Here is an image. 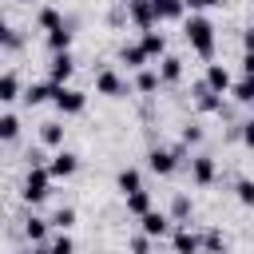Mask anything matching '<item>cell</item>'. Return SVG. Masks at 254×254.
I'll return each instance as SVG.
<instances>
[{
  "mask_svg": "<svg viewBox=\"0 0 254 254\" xmlns=\"http://www.w3.org/2000/svg\"><path fill=\"white\" fill-rule=\"evenodd\" d=\"M183 36H187V44H190L202 60H210V56H214V24H210L206 16H198V12H194V16L187 20Z\"/></svg>",
  "mask_w": 254,
  "mask_h": 254,
  "instance_id": "cell-1",
  "label": "cell"
},
{
  "mask_svg": "<svg viewBox=\"0 0 254 254\" xmlns=\"http://www.w3.org/2000/svg\"><path fill=\"white\" fill-rule=\"evenodd\" d=\"M48 187H52V171L48 167H32L28 179H24V202H44L48 198Z\"/></svg>",
  "mask_w": 254,
  "mask_h": 254,
  "instance_id": "cell-2",
  "label": "cell"
},
{
  "mask_svg": "<svg viewBox=\"0 0 254 254\" xmlns=\"http://www.w3.org/2000/svg\"><path fill=\"white\" fill-rule=\"evenodd\" d=\"M56 111L60 115H79L83 107H87V95L83 91H75V87H56Z\"/></svg>",
  "mask_w": 254,
  "mask_h": 254,
  "instance_id": "cell-3",
  "label": "cell"
},
{
  "mask_svg": "<svg viewBox=\"0 0 254 254\" xmlns=\"http://www.w3.org/2000/svg\"><path fill=\"white\" fill-rule=\"evenodd\" d=\"M71 71H75V60H71V52H60V56H52V64H48V79H52L56 87H67Z\"/></svg>",
  "mask_w": 254,
  "mask_h": 254,
  "instance_id": "cell-4",
  "label": "cell"
},
{
  "mask_svg": "<svg viewBox=\"0 0 254 254\" xmlns=\"http://www.w3.org/2000/svg\"><path fill=\"white\" fill-rule=\"evenodd\" d=\"M48 171H52V179H71V175L79 171V159H75L71 151H56L52 163H48Z\"/></svg>",
  "mask_w": 254,
  "mask_h": 254,
  "instance_id": "cell-5",
  "label": "cell"
},
{
  "mask_svg": "<svg viewBox=\"0 0 254 254\" xmlns=\"http://www.w3.org/2000/svg\"><path fill=\"white\" fill-rule=\"evenodd\" d=\"M131 20L139 24V32H151V28L159 24V16H155V0H131Z\"/></svg>",
  "mask_w": 254,
  "mask_h": 254,
  "instance_id": "cell-6",
  "label": "cell"
},
{
  "mask_svg": "<svg viewBox=\"0 0 254 254\" xmlns=\"http://www.w3.org/2000/svg\"><path fill=\"white\" fill-rule=\"evenodd\" d=\"M206 87H210L214 95H222V91H234V83H230V71H226L222 64H206Z\"/></svg>",
  "mask_w": 254,
  "mask_h": 254,
  "instance_id": "cell-7",
  "label": "cell"
},
{
  "mask_svg": "<svg viewBox=\"0 0 254 254\" xmlns=\"http://www.w3.org/2000/svg\"><path fill=\"white\" fill-rule=\"evenodd\" d=\"M147 167H151L155 175H171V171L179 167V151H159V147H155V151L147 155Z\"/></svg>",
  "mask_w": 254,
  "mask_h": 254,
  "instance_id": "cell-8",
  "label": "cell"
},
{
  "mask_svg": "<svg viewBox=\"0 0 254 254\" xmlns=\"http://www.w3.org/2000/svg\"><path fill=\"white\" fill-rule=\"evenodd\" d=\"M190 179H194L198 187H210V183H214V159H210V155H194V159H190Z\"/></svg>",
  "mask_w": 254,
  "mask_h": 254,
  "instance_id": "cell-9",
  "label": "cell"
},
{
  "mask_svg": "<svg viewBox=\"0 0 254 254\" xmlns=\"http://www.w3.org/2000/svg\"><path fill=\"white\" fill-rule=\"evenodd\" d=\"M139 226H143V234H147V238H163V234L171 230V218H167L163 210H151V214H143V218H139Z\"/></svg>",
  "mask_w": 254,
  "mask_h": 254,
  "instance_id": "cell-10",
  "label": "cell"
},
{
  "mask_svg": "<svg viewBox=\"0 0 254 254\" xmlns=\"http://www.w3.org/2000/svg\"><path fill=\"white\" fill-rule=\"evenodd\" d=\"M119 60H123V64H127V67H135V71H143V67H147V60H151V56H147V52H143V44H123V52H119Z\"/></svg>",
  "mask_w": 254,
  "mask_h": 254,
  "instance_id": "cell-11",
  "label": "cell"
},
{
  "mask_svg": "<svg viewBox=\"0 0 254 254\" xmlns=\"http://www.w3.org/2000/svg\"><path fill=\"white\" fill-rule=\"evenodd\" d=\"M159 79L163 83H179L183 79V60L179 56H163L159 60Z\"/></svg>",
  "mask_w": 254,
  "mask_h": 254,
  "instance_id": "cell-12",
  "label": "cell"
},
{
  "mask_svg": "<svg viewBox=\"0 0 254 254\" xmlns=\"http://www.w3.org/2000/svg\"><path fill=\"white\" fill-rule=\"evenodd\" d=\"M183 12H187V0H155L159 24H163V20H183Z\"/></svg>",
  "mask_w": 254,
  "mask_h": 254,
  "instance_id": "cell-13",
  "label": "cell"
},
{
  "mask_svg": "<svg viewBox=\"0 0 254 254\" xmlns=\"http://www.w3.org/2000/svg\"><path fill=\"white\" fill-rule=\"evenodd\" d=\"M139 44H143V52H147L151 60H155V56H167V36H163V32H155V28H151V32H143V40H139Z\"/></svg>",
  "mask_w": 254,
  "mask_h": 254,
  "instance_id": "cell-14",
  "label": "cell"
},
{
  "mask_svg": "<svg viewBox=\"0 0 254 254\" xmlns=\"http://www.w3.org/2000/svg\"><path fill=\"white\" fill-rule=\"evenodd\" d=\"M95 91H99V95H123V79H119L115 71H99V75H95Z\"/></svg>",
  "mask_w": 254,
  "mask_h": 254,
  "instance_id": "cell-15",
  "label": "cell"
},
{
  "mask_svg": "<svg viewBox=\"0 0 254 254\" xmlns=\"http://www.w3.org/2000/svg\"><path fill=\"white\" fill-rule=\"evenodd\" d=\"M198 250H202L198 234H190L187 226H183V230H175V254H198Z\"/></svg>",
  "mask_w": 254,
  "mask_h": 254,
  "instance_id": "cell-16",
  "label": "cell"
},
{
  "mask_svg": "<svg viewBox=\"0 0 254 254\" xmlns=\"http://www.w3.org/2000/svg\"><path fill=\"white\" fill-rule=\"evenodd\" d=\"M115 183H119V190H123V198H127V194H135V190H143V175H139L135 167H127V171H119V179H115Z\"/></svg>",
  "mask_w": 254,
  "mask_h": 254,
  "instance_id": "cell-17",
  "label": "cell"
},
{
  "mask_svg": "<svg viewBox=\"0 0 254 254\" xmlns=\"http://www.w3.org/2000/svg\"><path fill=\"white\" fill-rule=\"evenodd\" d=\"M24 99H28L32 107H36V103H48V99H56V83H52V79H48V83H32Z\"/></svg>",
  "mask_w": 254,
  "mask_h": 254,
  "instance_id": "cell-18",
  "label": "cell"
},
{
  "mask_svg": "<svg viewBox=\"0 0 254 254\" xmlns=\"http://www.w3.org/2000/svg\"><path fill=\"white\" fill-rule=\"evenodd\" d=\"M127 210H131L135 218L151 214V194H147V190H135V194H127Z\"/></svg>",
  "mask_w": 254,
  "mask_h": 254,
  "instance_id": "cell-19",
  "label": "cell"
},
{
  "mask_svg": "<svg viewBox=\"0 0 254 254\" xmlns=\"http://www.w3.org/2000/svg\"><path fill=\"white\" fill-rule=\"evenodd\" d=\"M16 95H20V79H16V71H4V75H0V99L12 103Z\"/></svg>",
  "mask_w": 254,
  "mask_h": 254,
  "instance_id": "cell-20",
  "label": "cell"
},
{
  "mask_svg": "<svg viewBox=\"0 0 254 254\" xmlns=\"http://www.w3.org/2000/svg\"><path fill=\"white\" fill-rule=\"evenodd\" d=\"M194 95H198V111H218V107H222V103H218V95H214L206 83H198V87H194Z\"/></svg>",
  "mask_w": 254,
  "mask_h": 254,
  "instance_id": "cell-21",
  "label": "cell"
},
{
  "mask_svg": "<svg viewBox=\"0 0 254 254\" xmlns=\"http://www.w3.org/2000/svg\"><path fill=\"white\" fill-rule=\"evenodd\" d=\"M24 234L32 238V246H40V242L48 238V222H44V218H28V222H24Z\"/></svg>",
  "mask_w": 254,
  "mask_h": 254,
  "instance_id": "cell-22",
  "label": "cell"
},
{
  "mask_svg": "<svg viewBox=\"0 0 254 254\" xmlns=\"http://www.w3.org/2000/svg\"><path fill=\"white\" fill-rule=\"evenodd\" d=\"M238 103H254V75H242L238 83H234V91H230Z\"/></svg>",
  "mask_w": 254,
  "mask_h": 254,
  "instance_id": "cell-23",
  "label": "cell"
},
{
  "mask_svg": "<svg viewBox=\"0 0 254 254\" xmlns=\"http://www.w3.org/2000/svg\"><path fill=\"white\" fill-rule=\"evenodd\" d=\"M40 28H44L48 36H52V32H60V28H64L60 12H56V8H40Z\"/></svg>",
  "mask_w": 254,
  "mask_h": 254,
  "instance_id": "cell-24",
  "label": "cell"
},
{
  "mask_svg": "<svg viewBox=\"0 0 254 254\" xmlns=\"http://www.w3.org/2000/svg\"><path fill=\"white\" fill-rule=\"evenodd\" d=\"M48 48H52V56H60V52H67V48H71V32H67V28H60V32H52V36H48Z\"/></svg>",
  "mask_w": 254,
  "mask_h": 254,
  "instance_id": "cell-25",
  "label": "cell"
},
{
  "mask_svg": "<svg viewBox=\"0 0 254 254\" xmlns=\"http://www.w3.org/2000/svg\"><path fill=\"white\" fill-rule=\"evenodd\" d=\"M16 135H20V119H16L12 111H8V115H0V139H4V143H12Z\"/></svg>",
  "mask_w": 254,
  "mask_h": 254,
  "instance_id": "cell-26",
  "label": "cell"
},
{
  "mask_svg": "<svg viewBox=\"0 0 254 254\" xmlns=\"http://www.w3.org/2000/svg\"><path fill=\"white\" fill-rule=\"evenodd\" d=\"M40 139H44L48 147H60V143H64V127H60V123H44V127H40Z\"/></svg>",
  "mask_w": 254,
  "mask_h": 254,
  "instance_id": "cell-27",
  "label": "cell"
},
{
  "mask_svg": "<svg viewBox=\"0 0 254 254\" xmlns=\"http://www.w3.org/2000/svg\"><path fill=\"white\" fill-rule=\"evenodd\" d=\"M159 83H163V79H159V71H147V67H143V71L135 75V87H139V91H155Z\"/></svg>",
  "mask_w": 254,
  "mask_h": 254,
  "instance_id": "cell-28",
  "label": "cell"
},
{
  "mask_svg": "<svg viewBox=\"0 0 254 254\" xmlns=\"http://www.w3.org/2000/svg\"><path fill=\"white\" fill-rule=\"evenodd\" d=\"M71 222H75V210H71V206H60V210L52 214V226H56V230H67Z\"/></svg>",
  "mask_w": 254,
  "mask_h": 254,
  "instance_id": "cell-29",
  "label": "cell"
},
{
  "mask_svg": "<svg viewBox=\"0 0 254 254\" xmlns=\"http://www.w3.org/2000/svg\"><path fill=\"white\" fill-rule=\"evenodd\" d=\"M234 190H238V202L242 206H254V179H238Z\"/></svg>",
  "mask_w": 254,
  "mask_h": 254,
  "instance_id": "cell-30",
  "label": "cell"
},
{
  "mask_svg": "<svg viewBox=\"0 0 254 254\" xmlns=\"http://www.w3.org/2000/svg\"><path fill=\"white\" fill-rule=\"evenodd\" d=\"M202 246H206V250H210V254H222V250H226V238H222V234H218V230H210V234H206V238H202Z\"/></svg>",
  "mask_w": 254,
  "mask_h": 254,
  "instance_id": "cell-31",
  "label": "cell"
},
{
  "mask_svg": "<svg viewBox=\"0 0 254 254\" xmlns=\"http://www.w3.org/2000/svg\"><path fill=\"white\" fill-rule=\"evenodd\" d=\"M48 250H52V254H75V242H71V238H67L64 230H60V238H56V242H52Z\"/></svg>",
  "mask_w": 254,
  "mask_h": 254,
  "instance_id": "cell-32",
  "label": "cell"
},
{
  "mask_svg": "<svg viewBox=\"0 0 254 254\" xmlns=\"http://www.w3.org/2000/svg\"><path fill=\"white\" fill-rule=\"evenodd\" d=\"M171 214H175V218H187V214H190V198H187V194H179V198H175V206H171Z\"/></svg>",
  "mask_w": 254,
  "mask_h": 254,
  "instance_id": "cell-33",
  "label": "cell"
},
{
  "mask_svg": "<svg viewBox=\"0 0 254 254\" xmlns=\"http://www.w3.org/2000/svg\"><path fill=\"white\" fill-rule=\"evenodd\" d=\"M131 254H151V238H147V234L131 238Z\"/></svg>",
  "mask_w": 254,
  "mask_h": 254,
  "instance_id": "cell-34",
  "label": "cell"
},
{
  "mask_svg": "<svg viewBox=\"0 0 254 254\" xmlns=\"http://www.w3.org/2000/svg\"><path fill=\"white\" fill-rule=\"evenodd\" d=\"M183 143L190 147V143H202V131L198 127H183Z\"/></svg>",
  "mask_w": 254,
  "mask_h": 254,
  "instance_id": "cell-35",
  "label": "cell"
},
{
  "mask_svg": "<svg viewBox=\"0 0 254 254\" xmlns=\"http://www.w3.org/2000/svg\"><path fill=\"white\" fill-rule=\"evenodd\" d=\"M242 143H246V147H254V119H246V123H242Z\"/></svg>",
  "mask_w": 254,
  "mask_h": 254,
  "instance_id": "cell-36",
  "label": "cell"
},
{
  "mask_svg": "<svg viewBox=\"0 0 254 254\" xmlns=\"http://www.w3.org/2000/svg\"><path fill=\"white\" fill-rule=\"evenodd\" d=\"M214 4H222V0H187L190 12H202V8H214Z\"/></svg>",
  "mask_w": 254,
  "mask_h": 254,
  "instance_id": "cell-37",
  "label": "cell"
},
{
  "mask_svg": "<svg viewBox=\"0 0 254 254\" xmlns=\"http://www.w3.org/2000/svg\"><path fill=\"white\" fill-rule=\"evenodd\" d=\"M16 44H20V36H16L12 28H4V48H16Z\"/></svg>",
  "mask_w": 254,
  "mask_h": 254,
  "instance_id": "cell-38",
  "label": "cell"
},
{
  "mask_svg": "<svg viewBox=\"0 0 254 254\" xmlns=\"http://www.w3.org/2000/svg\"><path fill=\"white\" fill-rule=\"evenodd\" d=\"M242 71H246V75H254V52H246V56H242Z\"/></svg>",
  "mask_w": 254,
  "mask_h": 254,
  "instance_id": "cell-39",
  "label": "cell"
},
{
  "mask_svg": "<svg viewBox=\"0 0 254 254\" xmlns=\"http://www.w3.org/2000/svg\"><path fill=\"white\" fill-rule=\"evenodd\" d=\"M242 48H246V52H254V28H250V32L242 36Z\"/></svg>",
  "mask_w": 254,
  "mask_h": 254,
  "instance_id": "cell-40",
  "label": "cell"
},
{
  "mask_svg": "<svg viewBox=\"0 0 254 254\" xmlns=\"http://www.w3.org/2000/svg\"><path fill=\"white\" fill-rule=\"evenodd\" d=\"M20 254H36V250H20Z\"/></svg>",
  "mask_w": 254,
  "mask_h": 254,
  "instance_id": "cell-41",
  "label": "cell"
},
{
  "mask_svg": "<svg viewBox=\"0 0 254 254\" xmlns=\"http://www.w3.org/2000/svg\"><path fill=\"white\" fill-rule=\"evenodd\" d=\"M20 4H28V0H20Z\"/></svg>",
  "mask_w": 254,
  "mask_h": 254,
  "instance_id": "cell-42",
  "label": "cell"
}]
</instances>
